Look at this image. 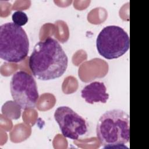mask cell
<instances>
[{
	"instance_id": "cell-1",
	"label": "cell",
	"mask_w": 149,
	"mask_h": 149,
	"mask_svg": "<svg viewBox=\"0 0 149 149\" xmlns=\"http://www.w3.org/2000/svg\"><path fill=\"white\" fill-rule=\"evenodd\" d=\"M68 64V58L62 46L50 37L35 45L29 59V66L33 76L44 81L62 76Z\"/></svg>"
},
{
	"instance_id": "cell-2",
	"label": "cell",
	"mask_w": 149,
	"mask_h": 149,
	"mask_svg": "<svg viewBox=\"0 0 149 149\" xmlns=\"http://www.w3.org/2000/svg\"><path fill=\"white\" fill-rule=\"evenodd\" d=\"M129 115L119 109L106 111L99 118L96 134L103 148H126L130 140Z\"/></svg>"
},
{
	"instance_id": "cell-3",
	"label": "cell",
	"mask_w": 149,
	"mask_h": 149,
	"mask_svg": "<svg viewBox=\"0 0 149 149\" xmlns=\"http://www.w3.org/2000/svg\"><path fill=\"white\" fill-rule=\"evenodd\" d=\"M29 51V40L25 30L13 22L0 26V57L8 62L24 60Z\"/></svg>"
},
{
	"instance_id": "cell-4",
	"label": "cell",
	"mask_w": 149,
	"mask_h": 149,
	"mask_svg": "<svg viewBox=\"0 0 149 149\" xmlns=\"http://www.w3.org/2000/svg\"><path fill=\"white\" fill-rule=\"evenodd\" d=\"M130 38L128 34L120 27L115 25L103 28L96 39L98 54L107 59L118 58L129 49Z\"/></svg>"
},
{
	"instance_id": "cell-5",
	"label": "cell",
	"mask_w": 149,
	"mask_h": 149,
	"mask_svg": "<svg viewBox=\"0 0 149 149\" xmlns=\"http://www.w3.org/2000/svg\"><path fill=\"white\" fill-rule=\"evenodd\" d=\"M10 89L14 102L22 109L34 108L39 95L35 79L27 72L19 70L13 76Z\"/></svg>"
},
{
	"instance_id": "cell-6",
	"label": "cell",
	"mask_w": 149,
	"mask_h": 149,
	"mask_svg": "<svg viewBox=\"0 0 149 149\" xmlns=\"http://www.w3.org/2000/svg\"><path fill=\"white\" fill-rule=\"evenodd\" d=\"M54 118L62 135L66 138L78 140L87 133L86 120L69 107L61 106L56 108Z\"/></svg>"
},
{
	"instance_id": "cell-7",
	"label": "cell",
	"mask_w": 149,
	"mask_h": 149,
	"mask_svg": "<svg viewBox=\"0 0 149 149\" xmlns=\"http://www.w3.org/2000/svg\"><path fill=\"white\" fill-rule=\"evenodd\" d=\"M81 96L90 104L99 102L106 103L109 98L104 83L100 81H93L86 86L81 91Z\"/></svg>"
},
{
	"instance_id": "cell-8",
	"label": "cell",
	"mask_w": 149,
	"mask_h": 149,
	"mask_svg": "<svg viewBox=\"0 0 149 149\" xmlns=\"http://www.w3.org/2000/svg\"><path fill=\"white\" fill-rule=\"evenodd\" d=\"M13 23L19 26H23L25 25L28 22V17L26 13L21 10H17L15 12L12 16Z\"/></svg>"
}]
</instances>
